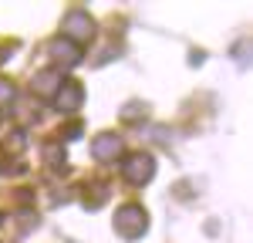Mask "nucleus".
Wrapping results in <instances>:
<instances>
[{
	"mask_svg": "<svg viewBox=\"0 0 253 243\" xmlns=\"http://www.w3.org/2000/svg\"><path fill=\"white\" fill-rule=\"evenodd\" d=\"M14 51H17V40H3V44H0V64H3V61L10 58Z\"/></svg>",
	"mask_w": 253,
	"mask_h": 243,
	"instance_id": "ddd939ff",
	"label": "nucleus"
},
{
	"mask_svg": "<svg viewBox=\"0 0 253 243\" xmlns=\"http://www.w3.org/2000/svg\"><path fill=\"white\" fill-rule=\"evenodd\" d=\"M44 162H47L51 169H64V165H68L64 145H61V142H47V145H44Z\"/></svg>",
	"mask_w": 253,
	"mask_h": 243,
	"instance_id": "1a4fd4ad",
	"label": "nucleus"
},
{
	"mask_svg": "<svg viewBox=\"0 0 253 243\" xmlns=\"http://www.w3.org/2000/svg\"><path fill=\"white\" fill-rule=\"evenodd\" d=\"M81 132H84V128H81V122H68L61 135H64V139H68V142H75V139H81Z\"/></svg>",
	"mask_w": 253,
	"mask_h": 243,
	"instance_id": "9b49d317",
	"label": "nucleus"
},
{
	"mask_svg": "<svg viewBox=\"0 0 253 243\" xmlns=\"http://www.w3.org/2000/svg\"><path fill=\"white\" fill-rule=\"evenodd\" d=\"M91 156H95L98 162H115L118 156H122V135H118V132H101V135H95Z\"/></svg>",
	"mask_w": 253,
	"mask_h": 243,
	"instance_id": "39448f33",
	"label": "nucleus"
},
{
	"mask_svg": "<svg viewBox=\"0 0 253 243\" xmlns=\"http://www.w3.org/2000/svg\"><path fill=\"white\" fill-rule=\"evenodd\" d=\"M81 105H84V84L75 78H64V84L54 91V108L64 112V115H71V112H78Z\"/></svg>",
	"mask_w": 253,
	"mask_h": 243,
	"instance_id": "20e7f679",
	"label": "nucleus"
},
{
	"mask_svg": "<svg viewBox=\"0 0 253 243\" xmlns=\"http://www.w3.org/2000/svg\"><path fill=\"white\" fill-rule=\"evenodd\" d=\"M108 196H112V182L108 179H88L84 186H81V202L88 206V209H101L105 202H108Z\"/></svg>",
	"mask_w": 253,
	"mask_h": 243,
	"instance_id": "423d86ee",
	"label": "nucleus"
},
{
	"mask_svg": "<svg viewBox=\"0 0 253 243\" xmlns=\"http://www.w3.org/2000/svg\"><path fill=\"white\" fill-rule=\"evenodd\" d=\"M10 169H20V165L10 159V152H3V149H0V172H10Z\"/></svg>",
	"mask_w": 253,
	"mask_h": 243,
	"instance_id": "f8f14e48",
	"label": "nucleus"
},
{
	"mask_svg": "<svg viewBox=\"0 0 253 243\" xmlns=\"http://www.w3.org/2000/svg\"><path fill=\"white\" fill-rule=\"evenodd\" d=\"M156 176V156L152 152H128V156H122V179L132 182V186H145V182H152Z\"/></svg>",
	"mask_w": 253,
	"mask_h": 243,
	"instance_id": "f03ea898",
	"label": "nucleus"
},
{
	"mask_svg": "<svg viewBox=\"0 0 253 243\" xmlns=\"http://www.w3.org/2000/svg\"><path fill=\"white\" fill-rule=\"evenodd\" d=\"M61 38L78 44V47H84L88 40L95 38V20H91V14L88 10H68L64 20H61Z\"/></svg>",
	"mask_w": 253,
	"mask_h": 243,
	"instance_id": "7ed1b4c3",
	"label": "nucleus"
},
{
	"mask_svg": "<svg viewBox=\"0 0 253 243\" xmlns=\"http://www.w3.org/2000/svg\"><path fill=\"white\" fill-rule=\"evenodd\" d=\"M0 223H3V209H0Z\"/></svg>",
	"mask_w": 253,
	"mask_h": 243,
	"instance_id": "4468645a",
	"label": "nucleus"
},
{
	"mask_svg": "<svg viewBox=\"0 0 253 243\" xmlns=\"http://www.w3.org/2000/svg\"><path fill=\"white\" fill-rule=\"evenodd\" d=\"M14 98H17V84L10 78H0V112H7L14 105Z\"/></svg>",
	"mask_w": 253,
	"mask_h": 243,
	"instance_id": "9d476101",
	"label": "nucleus"
},
{
	"mask_svg": "<svg viewBox=\"0 0 253 243\" xmlns=\"http://www.w3.org/2000/svg\"><path fill=\"white\" fill-rule=\"evenodd\" d=\"M64 78H68V75H64L61 68H44L41 75H34L31 88H34V95H41V98H54V91L64 84Z\"/></svg>",
	"mask_w": 253,
	"mask_h": 243,
	"instance_id": "0eeeda50",
	"label": "nucleus"
},
{
	"mask_svg": "<svg viewBox=\"0 0 253 243\" xmlns=\"http://www.w3.org/2000/svg\"><path fill=\"white\" fill-rule=\"evenodd\" d=\"M47 51H51V61L61 64V71H64V68H75V64L84 58V47H78V44H71V40H64V38H58Z\"/></svg>",
	"mask_w": 253,
	"mask_h": 243,
	"instance_id": "6e6552de",
	"label": "nucleus"
},
{
	"mask_svg": "<svg viewBox=\"0 0 253 243\" xmlns=\"http://www.w3.org/2000/svg\"><path fill=\"white\" fill-rule=\"evenodd\" d=\"M145 230H149V213H145V206L125 202V206L115 209V233L122 240H138V237H145Z\"/></svg>",
	"mask_w": 253,
	"mask_h": 243,
	"instance_id": "f257e3e1",
	"label": "nucleus"
}]
</instances>
